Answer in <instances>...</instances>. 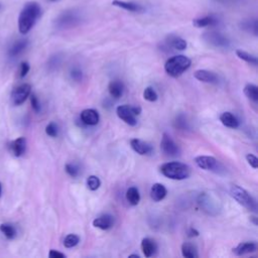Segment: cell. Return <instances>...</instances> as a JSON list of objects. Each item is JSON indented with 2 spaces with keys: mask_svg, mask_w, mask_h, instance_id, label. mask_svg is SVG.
I'll return each mask as SVG.
<instances>
[{
  "mask_svg": "<svg viewBox=\"0 0 258 258\" xmlns=\"http://www.w3.org/2000/svg\"><path fill=\"white\" fill-rule=\"evenodd\" d=\"M176 123H177V126H178L179 128H181V129H186V128H188V126H187V121L185 120L184 116H179L178 119H177V121H176Z\"/></svg>",
  "mask_w": 258,
  "mask_h": 258,
  "instance_id": "obj_40",
  "label": "cell"
},
{
  "mask_svg": "<svg viewBox=\"0 0 258 258\" xmlns=\"http://www.w3.org/2000/svg\"><path fill=\"white\" fill-rule=\"evenodd\" d=\"M257 250V244L255 242H243L238 244L235 248H233V253L241 256L249 253H253Z\"/></svg>",
  "mask_w": 258,
  "mask_h": 258,
  "instance_id": "obj_17",
  "label": "cell"
},
{
  "mask_svg": "<svg viewBox=\"0 0 258 258\" xmlns=\"http://www.w3.org/2000/svg\"><path fill=\"white\" fill-rule=\"evenodd\" d=\"M168 194L167 188L160 183L153 184V186L150 189V197L154 202H161L163 201Z\"/></svg>",
  "mask_w": 258,
  "mask_h": 258,
  "instance_id": "obj_15",
  "label": "cell"
},
{
  "mask_svg": "<svg viewBox=\"0 0 258 258\" xmlns=\"http://www.w3.org/2000/svg\"><path fill=\"white\" fill-rule=\"evenodd\" d=\"M195 164L202 170L205 171H215L219 167L218 161L214 157L200 156L195 158Z\"/></svg>",
  "mask_w": 258,
  "mask_h": 258,
  "instance_id": "obj_10",
  "label": "cell"
},
{
  "mask_svg": "<svg viewBox=\"0 0 258 258\" xmlns=\"http://www.w3.org/2000/svg\"><path fill=\"white\" fill-rule=\"evenodd\" d=\"M189 236L190 237H197V236H199V232L196 229L191 228L190 231H189Z\"/></svg>",
  "mask_w": 258,
  "mask_h": 258,
  "instance_id": "obj_42",
  "label": "cell"
},
{
  "mask_svg": "<svg viewBox=\"0 0 258 258\" xmlns=\"http://www.w3.org/2000/svg\"><path fill=\"white\" fill-rule=\"evenodd\" d=\"M191 65L192 61L188 57L184 55H179L170 58L166 62L165 70L169 76L173 78H178L182 76L186 71H188Z\"/></svg>",
  "mask_w": 258,
  "mask_h": 258,
  "instance_id": "obj_3",
  "label": "cell"
},
{
  "mask_svg": "<svg viewBox=\"0 0 258 258\" xmlns=\"http://www.w3.org/2000/svg\"><path fill=\"white\" fill-rule=\"evenodd\" d=\"M182 254L186 258H197L199 256L197 247L190 242H185L182 245Z\"/></svg>",
  "mask_w": 258,
  "mask_h": 258,
  "instance_id": "obj_25",
  "label": "cell"
},
{
  "mask_svg": "<svg viewBox=\"0 0 258 258\" xmlns=\"http://www.w3.org/2000/svg\"><path fill=\"white\" fill-rule=\"evenodd\" d=\"M194 25L196 27H208V26H213L218 23V19L215 18L214 16H205L201 18H197L193 21Z\"/></svg>",
  "mask_w": 258,
  "mask_h": 258,
  "instance_id": "obj_24",
  "label": "cell"
},
{
  "mask_svg": "<svg viewBox=\"0 0 258 258\" xmlns=\"http://www.w3.org/2000/svg\"><path fill=\"white\" fill-rule=\"evenodd\" d=\"M161 173L166 178L175 180V181H183L188 179L191 176V168L180 162H170L161 167Z\"/></svg>",
  "mask_w": 258,
  "mask_h": 258,
  "instance_id": "obj_2",
  "label": "cell"
},
{
  "mask_svg": "<svg viewBox=\"0 0 258 258\" xmlns=\"http://www.w3.org/2000/svg\"><path fill=\"white\" fill-rule=\"evenodd\" d=\"M108 91L113 98L119 99L123 95L124 85L120 80H113L108 86Z\"/></svg>",
  "mask_w": 258,
  "mask_h": 258,
  "instance_id": "obj_21",
  "label": "cell"
},
{
  "mask_svg": "<svg viewBox=\"0 0 258 258\" xmlns=\"http://www.w3.org/2000/svg\"><path fill=\"white\" fill-rule=\"evenodd\" d=\"M29 70H30L29 64L26 63V62H22V63L20 64V70H19V76H20V78H24V77L28 74Z\"/></svg>",
  "mask_w": 258,
  "mask_h": 258,
  "instance_id": "obj_38",
  "label": "cell"
},
{
  "mask_svg": "<svg viewBox=\"0 0 258 258\" xmlns=\"http://www.w3.org/2000/svg\"><path fill=\"white\" fill-rule=\"evenodd\" d=\"M10 150L16 158L21 157L26 150V139L24 137H18L10 144Z\"/></svg>",
  "mask_w": 258,
  "mask_h": 258,
  "instance_id": "obj_16",
  "label": "cell"
},
{
  "mask_svg": "<svg viewBox=\"0 0 258 258\" xmlns=\"http://www.w3.org/2000/svg\"><path fill=\"white\" fill-rule=\"evenodd\" d=\"M250 220L253 222V224H254L255 226H257V218H256V217L252 216V217H250Z\"/></svg>",
  "mask_w": 258,
  "mask_h": 258,
  "instance_id": "obj_43",
  "label": "cell"
},
{
  "mask_svg": "<svg viewBox=\"0 0 258 258\" xmlns=\"http://www.w3.org/2000/svg\"><path fill=\"white\" fill-rule=\"evenodd\" d=\"M244 94L245 96L250 99L252 102L257 103L258 102V87L254 84H247L244 87Z\"/></svg>",
  "mask_w": 258,
  "mask_h": 258,
  "instance_id": "obj_26",
  "label": "cell"
},
{
  "mask_svg": "<svg viewBox=\"0 0 258 258\" xmlns=\"http://www.w3.org/2000/svg\"><path fill=\"white\" fill-rule=\"evenodd\" d=\"M114 225V217L108 214L102 215L93 221V226L101 230H108Z\"/></svg>",
  "mask_w": 258,
  "mask_h": 258,
  "instance_id": "obj_14",
  "label": "cell"
},
{
  "mask_svg": "<svg viewBox=\"0 0 258 258\" xmlns=\"http://www.w3.org/2000/svg\"><path fill=\"white\" fill-rule=\"evenodd\" d=\"M82 13L77 9H69L61 13L55 20V25L59 29H67L78 25L82 21Z\"/></svg>",
  "mask_w": 258,
  "mask_h": 258,
  "instance_id": "obj_5",
  "label": "cell"
},
{
  "mask_svg": "<svg viewBox=\"0 0 258 258\" xmlns=\"http://www.w3.org/2000/svg\"><path fill=\"white\" fill-rule=\"evenodd\" d=\"M30 104H31V107H32V109H33V111L35 113H39L40 112V110H41L40 103H39L37 97L34 94H32L30 96Z\"/></svg>",
  "mask_w": 258,
  "mask_h": 258,
  "instance_id": "obj_36",
  "label": "cell"
},
{
  "mask_svg": "<svg viewBox=\"0 0 258 258\" xmlns=\"http://www.w3.org/2000/svg\"><path fill=\"white\" fill-rule=\"evenodd\" d=\"M0 231H1L4 236L7 238V239H14L17 232H16V229L13 225L11 224H8V223H5V224H1L0 225Z\"/></svg>",
  "mask_w": 258,
  "mask_h": 258,
  "instance_id": "obj_29",
  "label": "cell"
},
{
  "mask_svg": "<svg viewBox=\"0 0 258 258\" xmlns=\"http://www.w3.org/2000/svg\"><path fill=\"white\" fill-rule=\"evenodd\" d=\"M220 121L222 122L223 125H225L226 127H229V128L235 129V128L239 127V120L231 112L222 113L220 115Z\"/></svg>",
  "mask_w": 258,
  "mask_h": 258,
  "instance_id": "obj_20",
  "label": "cell"
},
{
  "mask_svg": "<svg viewBox=\"0 0 258 258\" xmlns=\"http://www.w3.org/2000/svg\"><path fill=\"white\" fill-rule=\"evenodd\" d=\"M129 257H136V258H139V255H136V254H132V255H129Z\"/></svg>",
  "mask_w": 258,
  "mask_h": 258,
  "instance_id": "obj_44",
  "label": "cell"
},
{
  "mask_svg": "<svg viewBox=\"0 0 258 258\" xmlns=\"http://www.w3.org/2000/svg\"><path fill=\"white\" fill-rule=\"evenodd\" d=\"M112 4L114 6L120 7L122 9H125L127 11H131V12H140V11L143 10L142 6L138 3H135V2H128V1H121V0H114Z\"/></svg>",
  "mask_w": 258,
  "mask_h": 258,
  "instance_id": "obj_19",
  "label": "cell"
},
{
  "mask_svg": "<svg viewBox=\"0 0 258 258\" xmlns=\"http://www.w3.org/2000/svg\"><path fill=\"white\" fill-rule=\"evenodd\" d=\"M236 55L239 59H241L242 61L250 64V65H253V66H257L258 64V60L255 56L247 53V51L245 50H242V49H237L236 50Z\"/></svg>",
  "mask_w": 258,
  "mask_h": 258,
  "instance_id": "obj_28",
  "label": "cell"
},
{
  "mask_svg": "<svg viewBox=\"0 0 258 258\" xmlns=\"http://www.w3.org/2000/svg\"><path fill=\"white\" fill-rule=\"evenodd\" d=\"M81 121L89 126H94L97 125L99 123L100 120V116L97 110L95 109H85L81 112L80 115Z\"/></svg>",
  "mask_w": 258,
  "mask_h": 258,
  "instance_id": "obj_13",
  "label": "cell"
},
{
  "mask_svg": "<svg viewBox=\"0 0 258 258\" xmlns=\"http://www.w3.org/2000/svg\"><path fill=\"white\" fill-rule=\"evenodd\" d=\"M65 171L72 178H77L79 176V169L73 164H67L65 167Z\"/></svg>",
  "mask_w": 258,
  "mask_h": 258,
  "instance_id": "obj_35",
  "label": "cell"
},
{
  "mask_svg": "<svg viewBox=\"0 0 258 258\" xmlns=\"http://www.w3.org/2000/svg\"><path fill=\"white\" fill-rule=\"evenodd\" d=\"M204 38L208 43L216 47L225 48V47H228L230 44L229 39L225 35L217 31H209L207 33H205Z\"/></svg>",
  "mask_w": 258,
  "mask_h": 258,
  "instance_id": "obj_9",
  "label": "cell"
},
{
  "mask_svg": "<svg viewBox=\"0 0 258 258\" xmlns=\"http://www.w3.org/2000/svg\"><path fill=\"white\" fill-rule=\"evenodd\" d=\"M31 92V86L29 84H22L16 87L11 93L12 104L15 106L21 105L22 103L28 98Z\"/></svg>",
  "mask_w": 258,
  "mask_h": 258,
  "instance_id": "obj_8",
  "label": "cell"
},
{
  "mask_svg": "<svg viewBox=\"0 0 258 258\" xmlns=\"http://www.w3.org/2000/svg\"><path fill=\"white\" fill-rule=\"evenodd\" d=\"M161 148L167 157H172V158L178 157L181 152L179 145L168 133L163 134V138L161 141Z\"/></svg>",
  "mask_w": 258,
  "mask_h": 258,
  "instance_id": "obj_7",
  "label": "cell"
},
{
  "mask_svg": "<svg viewBox=\"0 0 258 258\" xmlns=\"http://www.w3.org/2000/svg\"><path fill=\"white\" fill-rule=\"evenodd\" d=\"M49 1H59V0H49Z\"/></svg>",
  "mask_w": 258,
  "mask_h": 258,
  "instance_id": "obj_46",
  "label": "cell"
},
{
  "mask_svg": "<svg viewBox=\"0 0 258 258\" xmlns=\"http://www.w3.org/2000/svg\"><path fill=\"white\" fill-rule=\"evenodd\" d=\"M141 250L145 257H151L158 250L157 243L150 238H143L141 241Z\"/></svg>",
  "mask_w": 258,
  "mask_h": 258,
  "instance_id": "obj_18",
  "label": "cell"
},
{
  "mask_svg": "<svg viewBox=\"0 0 258 258\" xmlns=\"http://www.w3.org/2000/svg\"><path fill=\"white\" fill-rule=\"evenodd\" d=\"M246 161L248 162V164L250 165V167H252L253 169H257L258 168V159L254 156V154L248 153L246 156Z\"/></svg>",
  "mask_w": 258,
  "mask_h": 258,
  "instance_id": "obj_37",
  "label": "cell"
},
{
  "mask_svg": "<svg viewBox=\"0 0 258 258\" xmlns=\"http://www.w3.org/2000/svg\"><path fill=\"white\" fill-rule=\"evenodd\" d=\"M48 257L49 258H65L66 255L60 251H57V250H54L51 249L48 253Z\"/></svg>",
  "mask_w": 258,
  "mask_h": 258,
  "instance_id": "obj_39",
  "label": "cell"
},
{
  "mask_svg": "<svg viewBox=\"0 0 258 258\" xmlns=\"http://www.w3.org/2000/svg\"><path fill=\"white\" fill-rule=\"evenodd\" d=\"M41 9L38 3L28 2L22 8L18 17V29L22 34H26L35 24L40 16Z\"/></svg>",
  "mask_w": 258,
  "mask_h": 258,
  "instance_id": "obj_1",
  "label": "cell"
},
{
  "mask_svg": "<svg viewBox=\"0 0 258 258\" xmlns=\"http://www.w3.org/2000/svg\"><path fill=\"white\" fill-rule=\"evenodd\" d=\"M71 76H72V78L74 79V80H76V81H80L81 79H82V72L80 71V70H73L72 71V73H71Z\"/></svg>",
  "mask_w": 258,
  "mask_h": 258,
  "instance_id": "obj_41",
  "label": "cell"
},
{
  "mask_svg": "<svg viewBox=\"0 0 258 258\" xmlns=\"http://www.w3.org/2000/svg\"><path fill=\"white\" fill-rule=\"evenodd\" d=\"M58 126L56 123L50 122L45 127V133L50 137H56L58 135Z\"/></svg>",
  "mask_w": 258,
  "mask_h": 258,
  "instance_id": "obj_34",
  "label": "cell"
},
{
  "mask_svg": "<svg viewBox=\"0 0 258 258\" xmlns=\"http://www.w3.org/2000/svg\"><path fill=\"white\" fill-rule=\"evenodd\" d=\"M117 116L123 120L126 124L130 126H135L137 124V116L141 113L140 107H134L129 105H120L116 109Z\"/></svg>",
  "mask_w": 258,
  "mask_h": 258,
  "instance_id": "obj_6",
  "label": "cell"
},
{
  "mask_svg": "<svg viewBox=\"0 0 258 258\" xmlns=\"http://www.w3.org/2000/svg\"><path fill=\"white\" fill-rule=\"evenodd\" d=\"M130 145L132 149L137 152L140 156H150L153 152V147L151 144L137 138H133L130 140Z\"/></svg>",
  "mask_w": 258,
  "mask_h": 258,
  "instance_id": "obj_11",
  "label": "cell"
},
{
  "mask_svg": "<svg viewBox=\"0 0 258 258\" xmlns=\"http://www.w3.org/2000/svg\"><path fill=\"white\" fill-rule=\"evenodd\" d=\"M167 42L170 46L174 47L175 49H178V50H184L187 48V41L180 37V36H176V35H170L167 39Z\"/></svg>",
  "mask_w": 258,
  "mask_h": 258,
  "instance_id": "obj_23",
  "label": "cell"
},
{
  "mask_svg": "<svg viewBox=\"0 0 258 258\" xmlns=\"http://www.w3.org/2000/svg\"><path fill=\"white\" fill-rule=\"evenodd\" d=\"M194 77L203 83H208V84H218L219 83V78L218 76L211 72V71H207V70H197L194 73Z\"/></svg>",
  "mask_w": 258,
  "mask_h": 258,
  "instance_id": "obj_12",
  "label": "cell"
},
{
  "mask_svg": "<svg viewBox=\"0 0 258 258\" xmlns=\"http://www.w3.org/2000/svg\"><path fill=\"white\" fill-rule=\"evenodd\" d=\"M230 194L243 207L252 212H257V203L255 199L243 188L237 185H232L230 188Z\"/></svg>",
  "mask_w": 258,
  "mask_h": 258,
  "instance_id": "obj_4",
  "label": "cell"
},
{
  "mask_svg": "<svg viewBox=\"0 0 258 258\" xmlns=\"http://www.w3.org/2000/svg\"><path fill=\"white\" fill-rule=\"evenodd\" d=\"M80 242V237L76 234H69L64 239V246L66 248H73L77 246Z\"/></svg>",
  "mask_w": 258,
  "mask_h": 258,
  "instance_id": "obj_30",
  "label": "cell"
},
{
  "mask_svg": "<svg viewBox=\"0 0 258 258\" xmlns=\"http://www.w3.org/2000/svg\"><path fill=\"white\" fill-rule=\"evenodd\" d=\"M27 44H28L27 39H19V40L15 41V42L11 45V47L9 48V51H8L9 56H10V57H16V56H18L20 53H22V51L26 48Z\"/></svg>",
  "mask_w": 258,
  "mask_h": 258,
  "instance_id": "obj_22",
  "label": "cell"
},
{
  "mask_svg": "<svg viewBox=\"0 0 258 258\" xmlns=\"http://www.w3.org/2000/svg\"><path fill=\"white\" fill-rule=\"evenodd\" d=\"M242 27L248 31L253 32L254 35H257V33H258V25H257L256 19H251V20H247V21L243 22Z\"/></svg>",
  "mask_w": 258,
  "mask_h": 258,
  "instance_id": "obj_33",
  "label": "cell"
},
{
  "mask_svg": "<svg viewBox=\"0 0 258 258\" xmlns=\"http://www.w3.org/2000/svg\"><path fill=\"white\" fill-rule=\"evenodd\" d=\"M87 188L90 190V191H96L100 188L101 186V181L98 177L96 176H90L88 179H87Z\"/></svg>",
  "mask_w": 258,
  "mask_h": 258,
  "instance_id": "obj_32",
  "label": "cell"
},
{
  "mask_svg": "<svg viewBox=\"0 0 258 258\" xmlns=\"http://www.w3.org/2000/svg\"><path fill=\"white\" fill-rule=\"evenodd\" d=\"M0 195H1V185H0Z\"/></svg>",
  "mask_w": 258,
  "mask_h": 258,
  "instance_id": "obj_45",
  "label": "cell"
},
{
  "mask_svg": "<svg viewBox=\"0 0 258 258\" xmlns=\"http://www.w3.org/2000/svg\"><path fill=\"white\" fill-rule=\"evenodd\" d=\"M126 200L132 206L138 205V203L140 201V194H139V191L137 190V188L131 187V188H129L127 190V192H126Z\"/></svg>",
  "mask_w": 258,
  "mask_h": 258,
  "instance_id": "obj_27",
  "label": "cell"
},
{
  "mask_svg": "<svg viewBox=\"0 0 258 258\" xmlns=\"http://www.w3.org/2000/svg\"><path fill=\"white\" fill-rule=\"evenodd\" d=\"M143 98L149 102H156L159 98L157 91L152 87H146L143 91Z\"/></svg>",
  "mask_w": 258,
  "mask_h": 258,
  "instance_id": "obj_31",
  "label": "cell"
}]
</instances>
